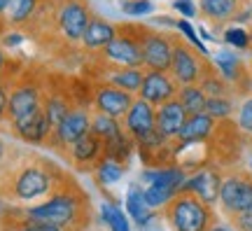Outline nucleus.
Returning a JSON list of instances; mask_svg holds the SVG:
<instances>
[{"label": "nucleus", "instance_id": "obj_1", "mask_svg": "<svg viewBox=\"0 0 252 231\" xmlns=\"http://www.w3.org/2000/svg\"><path fill=\"white\" fill-rule=\"evenodd\" d=\"M68 178L54 161L12 145L9 159L0 168V205L26 208L40 203Z\"/></svg>", "mask_w": 252, "mask_h": 231}, {"label": "nucleus", "instance_id": "obj_2", "mask_svg": "<svg viewBox=\"0 0 252 231\" xmlns=\"http://www.w3.org/2000/svg\"><path fill=\"white\" fill-rule=\"evenodd\" d=\"M0 215L37 224H52L65 231H84L91 222V203L87 192L68 175L45 201L26 208L0 205Z\"/></svg>", "mask_w": 252, "mask_h": 231}, {"label": "nucleus", "instance_id": "obj_3", "mask_svg": "<svg viewBox=\"0 0 252 231\" xmlns=\"http://www.w3.org/2000/svg\"><path fill=\"white\" fill-rule=\"evenodd\" d=\"M163 220L171 231H208L220 220L213 205L203 203L198 196L180 192L163 208Z\"/></svg>", "mask_w": 252, "mask_h": 231}, {"label": "nucleus", "instance_id": "obj_4", "mask_svg": "<svg viewBox=\"0 0 252 231\" xmlns=\"http://www.w3.org/2000/svg\"><path fill=\"white\" fill-rule=\"evenodd\" d=\"M145 28L147 26H140V24H117L115 40L96 54V61L100 66L143 68V47H140V40H143Z\"/></svg>", "mask_w": 252, "mask_h": 231}, {"label": "nucleus", "instance_id": "obj_5", "mask_svg": "<svg viewBox=\"0 0 252 231\" xmlns=\"http://www.w3.org/2000/svg\"><path fill=\"white\" fill-rule=\"evenodd\" d=\"M220 210L226 217V222L236 220L238 215L252 210V170L243 166H231L222 173V187H220Z\"/></svg>", "mask_w": 252, "mask_h": 231}, {"label": "nucleus", "instance_id": "obj_6", "mask_svg": "<svg viewBox=\"0 0 252 231\" xmlns=\"http://www.w3.org/2000/svg\"><path fill=\"white\" fill-rule=\"evenodd\" d=\"M215 68V63L206 54L194 49L180 33H173V61H171V77L178 82V87L201 84V80Z\"/></svg>", "mask_w": 252, "mask_h": 231}, {"label": "nucleus", "instance_id": "obj_7", "mask_svg": "<svg viewBox=\"0 0 252 231\" xmlns=\"http://www.w3.org/2000/svg\"><path fill=\"white\" fill-rule=\"evenodd\" d=\"M187 170L173 164V166H163V168H143L140 178L145 182V201L152 210H159V208H166L175 196L180 194L182 185L187 180Z\"/></svg>", "mask_w": 252, "mask_h": 231}, {"label": "nucleus", "instance_id": "obj_8", "mask_svg": "<svg viewBox=\"0 0 252 231\" xmlns=\"http://www.w3.org/2000/svg\"><path fill=\"white\" fill-rule=\"evenodd\" d=\"M45 91H47L45 82L37 80L33 72L24 68V70L12 80V87H9L7 124L40 112V110H42V103H45Z\"/></svg>", "mask_w": 252, "mask_h": 231}, {"label": "nucleus", "instance_id": "obj_9", "mask_svg": "<svg viewBox=\"0 0 252 231\" xmlns=\"http://www.w3.org/2000/svg\"><path fill=\"white\" fill-rule=\"evenodd\" d=\"M91 17H94V9H91L89 0H59V7H56V45H80Z\"/></svg>", "mask_w": 252, "mask_h": 231}, {"label": "nucleus", "instance_id": "obj_10", "mask_svg": "<svg viewBox=\"0 0 252 231\" xmlns=\"http://www.w3.org/2000/svg\"><path fill=\"white\" fill-rule=\"evenodd\" d=\"M91 115L94 110H82V107H72L68 115L63 117V122L52 129L47 147H52L59 152L61 157H65V152L70 150L82 135H87L91 131Z\"/></svg>", "mask_w": 252, "mask_h": 231}, {"label": "nucleus", "instance_id": "obj_11", "mask_svg": "<svg viewBox=\"0 0 252 231\" xmlns=\"http://www.w3.org/2000/svg\"><path fill=\"white\" fill-rule=\"evenodd\" d=\"M143 68L145 70L168 72L173 61V33L168 31H157V28H145L143 40Z\"/></svg>", "mask_w": 252, "mask_h": 231}, {"label": "nucleus", "instance_id": "obj_12", "mask_svg": "<svg viewBox=\"0 0 252 231\" xmlns=\"http://www.w3.org/2000/svg\"><path fill=\"white\" fill-rule=\"evenodd\" d=\"M135 152L143 161L145 168H163V166H173L178 164V152H175V140L163 138L157 129L145 138L135 140Z\"/></svg>", "mask_w": 252, "mask_h": 231}, {"label": "nucleus", "instance_id": "obj_13", "mask_svg": "<svg viewBox=\"0 0 252 231\" xmlns=\"http://www.w3.org/2000/svg\"><path fill=\"white\" fill-rule=\"evenodd\" d=\"M222 173H224V170L220 168V166H215V164H206V166H201V168L189 173L180 192H187V194L198 196L203 203L215 208V203L220 201Z\"/></svg>", "mask_w": 252, "mask_h": 231}, {"label": "nucleus", "instance_id": "obj_14", "mask_svg": "<svg viewBox=\"0 0 252 231\" xmlns=\"http://www.w3.org/2000/svg\"><path fill=\"white\" fill-rule=\"evenodd\" d=\"M252 7V0H198V17L213 28L231 26L245 9Z\"/></svg>", "mask_w": 252, "mask_h": 231}, {"label": "nucleus", "instance_id": "obj_15", "mask_svg": "<svg viewBox=\"0 0 252 231\" xmlns=\"http://www.w3.org/2000/svg\"><path fill=\"white\" fill-rule=\"evenodd\" d=\"M96 84V94H94V112L100 115L115 117V119H124V115L128 112V107L133 105L135 96L133 94H126V91L117 89V87H110L105 82H94Z\"/></svg>", "mask_w": 252, "mask_h": 231}, {"label": "nucleus", "instance_id": "obj_16", "mask_svg": "<svg viewBox=\"0 0 252 231\" xmlns=\"http://www.w3.org/2000/svg\"><path fill=\"white\" fill-rule=\"evenodd\" d=\"M178 82L171 77V72H157V70H145L143 84L138 91V98H143L145 103L159 107L168 103L178 96Z\"/></svg>", "mask_w": 252, "mask_h": 231}, {"label": "nucleus", "instance_id": "obj_17", "mask_svg": "<svg viewBox=\"0 0 252 231\" xmlns=\"http://www.w3.org/2000/svg\"><path fill=\"white\" fill-rule=\"evenodd\" d=\"M65 159L70 161V166L75 170H80V173H89V170L94 173L98 161L103 159V138H98L94 131H89L65 152Z\"/></svg>", "mask_w": 252, "mask_h": 231}, {"label": "nucleus", "instance_id": "obj_18", "mask_svg": "<svg viewBox=\"0 0 252 231\" xmlns=\"http://www.w3.org/2000/svg\"><path fill=\"white\" fill-rule=\"evenodd\" d=\"M215 129H217V122L210 115H206V112L189 115L185 126H182L180 135L175 138V152L180 154V152H185L191 145H206L210 140V135L215 133Z\"/></svg>", "mask_w": 252, "mask_h": 231}, {"label": "nucleus", "instance_id": "obj_19", "mask_svg": "<svg viewBox=\"0 0 252 231\" xmlns=\"http://www.w3.org/2000/svg\"><path fill=\"white\" fill-rule=\"evenodd\" d=\"M122 129L131 135L133 140H140L147 133H152L157 129V107L145 103L143 98L135 96L133 105L128 107V112L122 119Z\"/></svg>", "mask_w": 252, "mask_h": 231}, {"label": "nucleus", "instance_id": "obj_20", "mask_svg": "<svg viewBox=\"0 0 252 231\" xmlns=\"http://www.w3.org/2000/svg\"><path fill=\"white\" fill-rule=\"evenodd\" d=\"M7 131L14 135V138L24 140L26 145H47L49 133H52V126L47 122L45 112L40 110L35 115L24 117V119H19V122L7 124Z\"/></svg>", "mask_w": 252, "mask_h": 231}, {"label": "nucleus", "instance_id": "obj_21", "mask_svg": "<svg viewBox=\"0 0 252 231\" xmlns=\"http://www.w3.org/2000/svg\"><path fill=\"white\" fill-rule=\"evenodd\" d=\"M96 68H98V77H94L91 82H105L110 87L138 96L145 77L143 68H119V66H96Z\"/></svg>", "mask_w": 252, "mask_h": 231}, {"label": "nucleus", "instance_id": "obj_22", "mask_svg": "<svg viewBox=\"0 0 252 231\" xmlns=\"http://www.w3.org/2000/svg\"><path fill=\"white\" fill-rule=\"evenodd\" d=\"M115 35H117V24H110L108 19L94 14L87 31H84V35H82V42H80L82 52L96 56L103 47H108L115 40Z\"/></svg>", "mask_w": 252, "mask_h": 231}, {"label": "nucleus", "instance_id": "obj_23", "mask_svg": "<svg viewBox=\"0 0 252 231\" xmlns=\"http://www.w3.org/2000/svg\"><path fill=\"white\" fill-rule=\"evenodd\" d=\"M187 117L189 115L185 112V107L180 105V100L173 98V100H168V103H163V105L157 107V131H159L163 138L175 140V138L180 135Z\"/></svg>", "mask_w": 252, "mask_h": 231}, {"label": "nucleus", "instance_id": "obj_24", "mask_svg": "<svg viewBox=\"0 0 252 231\" xmlns=\"http://www.w3.org/2000/svg\"><path fill=\"white\" fill-rule=\"evenodd\" d=\"M72 110V103L68 98L65 84H47L45 91V103H42V112H45L49 126L54 129L63 122V117Z\"/></svg>", "mask_w": 252, "mask_h": 231}, {"label": "nucleus", "instance_id": "obj_25", "mask_svg": "<svg viewBox=\"0 0 252 231\" xmlns=\"http://www.w3.org/2000/svg\"><path fill=\"white\" fill-rule=\"evenodd\" d=\"M65 89H68V98H70L72 107L94 110L96 84L91 82V77H87V75H72V77H65Z\"/></svg>", "mask_w": 252, "mask_h": 231}, {"label": "nucleus", "instance_id": "obj_26", "mask_svg": "<svg viewBox=\"0 0 252 231\" xmlns=\"http://www.w3.org/2000/svg\"><path fill=\"white\" fill-rule=\"evenodd\" d=\"M37 7H40V0H12L7 7V14H5L7 28L24 33L31 26V21L35 19Z\"/></svg>", "mask_w": 252, "mask_h": 231}, {"label": "nucleus", "instance_id": "obj_27", "mask_svg": "<svg viewBox=\"0 0 252 231\" xmlns=\"http://www.w3.org/2000/svg\"><path fill=\"white\" fill-rule=\"evenodd\" d=\"M133 152H135V140L126 131H122L119 135L110 138V140H103V159L117 161L126 168H128V161L133 157Z\"/></svg>", "mask_w": 252, "mask_h": 231}, {"label": "nucleus", "instance_id": "obj_28", "mask_svg": "<svg viewBox=\"0 0 252 231\" xmlns=\"http://www.w3.org/2000/svg\"><path fill=\"white\" fill-rule=\"evenodd\" d=\"M126 215H128L140 229H145L147 224L152 222L154 210L147 205L140 187H131V189H128V194H126Z\"/></svg>", "mask_w": 252, "mask_h": 231}, {"label": "nucleus", "instance_id": "obj_29", "mask_svg": "<svg viewBox=\"0 0 252 231\" xmlns=\"http://www.w3.org/2000/svg\"><path fill=\"white\" fill-rule=\"evenodd\" d=\"M178 100L180 105L185 107L187 115H201L206 112V105H208V96L203 94V89L198 84H189V87H180L178 89Z\"/></svg>", "mask_w": 252, "mask_h": 231}, {"label": "nucleus", "instance_id": "obj_30", "mask_svg": "<svg viewBox=\"0 0 252 231\" xmlns=\"http://www.w3.org/2000/svg\"><path fill=\"white\" fill-rule=\"evenodd\" d=\"M238 103L234 96H220V98H208L206 115H210L215 122H229L236 117Z\"/></svg>", "mask_w": 252, "mask_h": 231}, {"label": "nucleus", "instance_id": "obj_31", "mask_svg": "<svg viewBox=\"0 0 252 231\" xmlns=\"http://www.w3.org/2000/svg\"><path fill=\"white\" fill-rule=\"evenodd\" d=\"M201 89H203V94H206L208 98H220V96H234V89H231V84L217 72V68H213V70L208 72L206 77L201 80V84H198ZM236 98V96H234Z\"/></svg>", "mask_w": 252, "mask_h": 231}, {"label": "nucleus", "instance_id": "obj_32", "mask_svg": "<svg viewBox=\"0 0 252 231\" xmlns=\"http://www.w3.org/2000/svg\"><path fill=\"white\" fill-rule=\"evenodd\" d=\"M124 170H126V166L117 164V161L100 159L98 166L94 168V178H96V182H98L100 187H108V185L119 182V180H122V175H124Z\"/></svg>", "mask_w": 252, "mask_h": 231}, {"label": "nucleus", "instance_id": "obj_33", "mask_svg": "<svg viewBox=\"0 0 252 231\" xmlns=\"http://www.w3.org/2000/svg\"><path fill=\"white\" fill-rule=\"evenodd\" d=\"M91 131L98 135V138H103V140H110V138H115V135L122 133L124 129H122V122L115 119V117L94 112V115H91Z\"/></svg>", "mask_w": 252, "mask_h": 231}, {"label": "nucleus", "instance_id": "obj_34", "mask_svg": "<svg viewBox=\"0 0 252 231\" xmlns=\"http://www.w3.org/2000/svg\"><path fill=\"white\" fill-rule=\"evenodd\" d=\"M100 215H103V222L108 224L110 231H131L128 215H126L117 203H103Z\"/></svg>", "mask_w": 252, "mask_h": 231}, {"label": "nucleus", "instance_id": "obj_35", "mask_svg": "<svg viewBox=\"0 0 252 231\" xmlns=\"http://www.w3.org/2000/svg\"><path fill=\"white\" fill-rule=\"evenodd\" d=\"M222 40H224V45L234 47L238 52H250L252 49L250 31L243 26H226L224 33H222Z\"/></svg>", "mask_w": 252, "mask_h": 231}, {"label": "nucleus", "instance_id": "obj_36", "mask_svg": "<svg viewBox=\"0 0 252 231\" xmlns=\"http://www.w3.org/2000/svg\"><path fill=\"white\" fill-rule=\"evenodd\" d=\"M0 231H65L52 224H37V222H24V220H14L7 215H0Z\"/></svg>", "mask_w": 252, "mask_h": 231}, {"label": "nucleus", "instance_id": "obj_37", "mask_svg": "<svg viewBox=\"0 0 252 231\" xmlns=\"http://www.w3.org/2000/svg\"><path fill=\"white\" fill-rule=\"evenodd\" d=\"M234 124L238 126V131L243 138H250L252 140V96L243 98L238 103V110H236V117H234Z\"/></svg>", "mask_w": 252, "mask_h": 231}, {"label": "nucleus", "instance_id": "obj_38", "mask_svg": "<svg viewBox=\"0 0 252 231\" xmlns=\"http://www.w3.org/2000/svg\"><path fill=\"white\" fill-rule=\"evenodd\" d=\"M175 28H178V31L182 33V35H185V40H187V42H191V45H194V49H198L201 54H206V56H208L206 45L201 42V37L196 35V31H194V26L189 24L187 19H178V21H175Z\"/></svg>", "mask_w": 252, "mask_h": 231}, {"label": "nucleus", "instance_id": "obj_39", "mask_svg": "<svg viewBox=\"0 0 252 231\" xmlns=\"http://www.w3.org/2000/svg\"><path fill=\"white\" fill-rule=\"evenodd\" d=\"M122 12L131 14V17H143V14H150L154 9V5L150 0H122L119 2Z\"/></svg>", "mask_w": 252, "mask_h": 231}, {"label": "nucleus", "instance_id": "obj_40", "mask_svg": "<svg viewBox=\"0 0 252 231\" xmlns=\"http://www.w3.org/2000/svg\"><path fill=\"white\" fill-rule=\"evenodd\" d=\"M12 80H14V77H9V75H0V129L7 122V103H9Z\"/></svg>", "mask_w": 252, "mask_h": 231}, {"label": "nucleus", "instance_id": "obj_41", "mask_svg": "<svg viewBox=\"0 0 252 231\" xmlns=\"http://www.w3.org/2000/svg\"><path fill=\"white\" fill-rule=\"evenodd\" d=\"M24 70L19 63H12V59H9L7 54H5V49L0 47V75H9V77H17L19 72Z\"/></svg>", "mask_w": 252, "mask_h": 231}, {"label": "nucleus", "instance_id": "obj_42", "mask_svg": "<svg viewBox=\"0 0 252 231\" xmlns=\"http://www.w3.org/2000/svg\"><path fill=\"white\" fill-rule=\"evenodd\" d=\"M173 9H178L185 19H191L198 14V7H194L191 0H173Z\"/></svg>", "mask_w": 252, "mask_h": 231}, {"label": "nucleus", "instance_id": "obj_43", "mask_svg": "<svg viewBox=\"0 0 252 231\" xmlns=\"http://www.w3.org/2000/svg\"><path fill=\"white\" fill-rule=\"evenodd\" d=\"M24 40H26L24 33H19V31H9V33H5V35L0 37V47H19Z\"/></svg>", "mask_w": 252, "mask_h": 231}, {"label": "nucleus", "instance_id": "obj_44", "mask_svg": "<svg viewBox=\"0 0 252 231\" xmlns=\"http://www.w3.org/2000/svg\"><path fill=\"white\" fill-rule=\"evenodd\" d=\"M231 224H234L238 231H252V210H250V213L238 215L236 220H231Z\"/></svg>", "mask_w": 252, "mask_h": 231}, {"label": "nucleus", "instance_id": "obj_45", "mask_svg": "<svg viewBox=\"0 0 252 231\" xmlns=\"http://www.w3.org/2000/svg\"><path fill=\"white\" fill-rule=\"evenodd\" d=\"M9 152H12V145L0 138V168H2V166H5V161L9 159Z\"/></svg>", "mask_w": 252, "mask_h": 231}, {"label": "nucleus", "instance_id": "obj_46", "mask_svg": "<svg viewBox=\"0 0 252 231\" xmlns=\"http://www.w3.org/2000/svg\"><path fill=\"white\" fill-rule=\"evenodd\" d=\"M208 231H238V229H236L231 222H222V220H217V222L213 224Z\"/></svg>", "mask_w": 252, "mask_h": 231}, {"label": "nucleus", "instance_id": "obj_47", "mask_svg": "<svg viewBox=\"0 0 252 231\" xmlns=\"http://www.w3.org/2000/svg\"><path fill=\"white\" fill-rule=\"evenodd\" d=\"M154 21L157 24H166V26H175V19H171V17H157Z\"/></svg>", "mask_w": 252, "mask_h": 231}, {"label": "nucleus", "instance_id": "obj_48", "mask_svg": "<svg viewBox=\"0 0 252 231\" xmlns=\"http://www.w3.org/2000/svg\"><path fill=\"white\" fill-rule=\"evenodd\" d=\"M12 0H0V19H5V14H7V7Z\"/></svg>", "mask_w": 252, "mask_h": 231}, {"label": "nucleus", "instance_id": "obj_49", "mask_svg": "<svg viewBox=\"0 0 252 231\" xmlns=\"http://www.w3.org/2000/svg\"><path fill=\"white\" fill-rule=\"evenodd\" d=\"M7 31H9V28H7V21H5V19H0V37L5 35Z\"/></svg>", "mask_w": 252, "mask_h": 231}, {"label": "nucleus", "instance_id": "obj_50", "mask_svg": "<svg viewBox=\"0 0 252 231\" xmlns=\"http://www.w3.org/2000/svg\"><path fill=\"white\" fill-rule=\"evenodd\" d=\"M248 31H250V40H252V21H250V26H248ZM252 52V49H250Z\"/></svg>", "mask_w": 252, "mask_h": 231}, {"label": "nucleus", "instance_id": "obj_51", "mask_svg": "<svg viewBox=\"0 0 252 231\" xmlns=\"http://www.w3.org/2000/svg\"><path fill=\"white\" fill-rule=\"evenodd\" d=\"M248 66H250V72H252V61H250V63H248Z\"/></svg>", "mask_w": 252, "mask_h": 231}, {"label": "nucleus", "instance_id": "obj_52", "mask_svg": "<svg viewBox=\"0 0 252 231\" xmlns=\"http://www.w3.org/2000/svg\"><path fill=\"white\" fill-rule=\"evenodd\" d=\"M250 170H252V161H250Z\"/></svg>", "mask_w": 252, "mask_h": 231}]
</instances>
